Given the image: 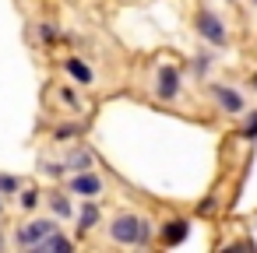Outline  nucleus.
<instances>
[{
  "instance_id": "obj_4",
  "label": "nucleus",
  "mask_w": 257,
  "mask_h": 253,
  "mask_svg": "<svg viewBox=\"0 0 257 253\" xmlns=\"http://www.w3.org/2000/svg\"><path fill=\"white\" fill-rule=\"evenodd\" d=\"M176 81H180V74H176L173 67H162V71H159V95H162V99H173V95H176Z\"/></svg>"
},
{
  "instance_id": "obj_9",
  "label": "nucleus",
  "mask_w": 257,
  "mask_h": 253,
  "mask_svg": "<svg viewBox=\"0 0 257 253\" xmlns=\"http://www.w3.org/2000/svg\"><path fill=\"white\" fill-rule=\"evenodd\" d=\"M67 71H71V74H74L81 85H88V81H92V71H88L85 64H78V60H67Z\"/></svg>"
},
{
  "instance_id": "obj_5",
  "label": "nucleus",
  "mask_w": 257,
  "mask_h": 253,
  "mask_svg": "<svg viewBox=\"0 0 257 253\" xmlns=\"http://www.w3.org/2000/svg\"><path fill=\"white\" fill-rule=\"evenodd\" d=\"M211 92H215V99H218V102H222L229 113H239V109H243V99H239L236 92H229V88H222V85H215Z\"/></svg>"
},
{
  "instance_id": "obj_15",
  "label": "nucleus",
  "mask_w": 257,
  "mask_h": 253,
  "mask_svg": "<svg viewBox=\"0 0 257 253\" xmlns=\"http://www.w3.org/2000/svg\"><path fill=\"white\" fill-rule=\"evenodd\" d=\"M253 4H257V0H253Z\"/></svg>"
},
{
  "instance_id": "obj_2",
  "label": "nucleus",
  "mask_w": 257,
  "mask_h": 253,
  "mask_svg": "<svg viewBox=\"0 0 257 253\" xmlns=\"http://www.w3.org/2000/svg\"><path fill=\"white\" fill-rule=\"evenodd\" d=\"M50 232H57L53 221H29V225L18 228V242H22V246H36V242H43Z\"/></svg>"
},
{
  "instance_id": "obj_7",
  "label": "nucleus",
  "mask_w": 257,
  "mask_h": 253,
  "mask_svg": "<svg viewBox=\"0 0 257 253\" xmlns=\"http://www.w3.org/2000/svg\"><path fill=\"white\" fill-rule=\"evenodd\" d=\"M187 239V221H169L166 228H162V242L166 246H176V242H183Z\"/></svg>"
},
{
  "instance_id": "obj_1",
  "label": "nucleus",
  "mask_w": 257,
  "mask_h": 253,
  "mask_svg": "<svg viewBox=\"0 0 257 253\" xmlns=\"http://www.w3.org/2000/svg\"><path fill=\"white\" fill-rule=\"evenodd\" d=\"M109 232H113L116 242H145L148 239V225L141 218H134V214H120Z\"/></svg>"
},
{
  "instance_id": "obj_11",
  "label": "nucleus",
  "mask_w": 257,
  "mask_h": 253,
  "mask_svg": "<svg viewBox=\"0 0 257 253\" xmlns=\"http://www.w3.org/2000/svg\"><path fill=\"white\" fill-rule=\"evenodd\" d=\"M0 190H4V193L18 190V179H15V176H0Z\"/></svg>"
},
{
  "instance_id": "obj_10",
  "label": "nucleus",
  "mask_w": 257,
  "mask_h": 253,
  "mask_svg": "<svg viewBox=\"0 0 257 253\" xmlns=\"http://www.w3.org/2000/svg\"><path fill=\"white\" fill-rule=\"evenodd\" d=\"M95 221H99V207H95V204H88V207L81 211V228H92Z\"/></svg>"
},
{
  "instance_id": "obj_13",
  "label": "nucleus",
  "mask_w": 257,
  "mask_h": 253,
  "mask_svg": "<svg viewBox=\"0 0 257 253\" xmlns=\"http://www.w3.org/2000/svg\"><path fill=\"white\" fill-rule=\"evenodd\" d=\"M36 197H39V193H25V197H22V204H25V207H36Z\"/></svg>"
},
{
  "instance_id": "obj_8",
  "label": "nucleus",
  "mask_w": 257,
  "mask_h": 253,
  "mask_svg": "<svg viewBox=\"0 0 257 253\" xmlns=\"http://www.w3.org/2000/svg\"><path fill=\"white\" fill-rule=\"evenodd\" d=\"M36 246H39V249H60V253H67V249H71V242H67L64 235H57V232H50V235H46L43 242H36Z\"/></svg>"
},
{
  "instance_id": "obj_3",
  "label": "nucleus",
  "mask_w": 257,
  "mask_h": 253,
  "mask_svg": "<svg viewBox=\"0 0 257 253\" xmlns=\"http://www.w3.org/2000/svg\"><path fill=\"white\" fill-rule=\"evenodd\" d=\"M197 29H201V36H204V39H211L215 46H222V43H225V32H222V25H218V18H215V15H201V18H197Z\"/></svg>"
},
{
  "instance_id": "obj_6",
  "label": "nucleus",
  "mask_w": 257,
  "mask_h": 253,
  "mask_svg": "<svg viewBox=\"0 0 257 253\" xmlns=\"http://www.w3.org/2000/svg\"><path fill=\"white\" fill-rule=\"evenodd\" d=\"M71 190H74V193H92V197H95V193L102 190V183H99V176H74V179H71Z\"/></svg>"
},
{
  "instance_id": "obj_14",
  "label": "nucleus",
  "mask_w": 257,
  "mask_h": 253,
  "mask_svg": "<svg viewBox=\"0 0 257 253\" xmlns=\"http://www.w3.org/2000/svg\"><path fill=\"white\" fill-rule=\"evenodd\" d=\"M253 85H257V78H253Z\"/></svg>"
},
{
  "instance_id": "obj_12",
  "label": "nucleus",
  "mask_w": 257,
  "mask_h": 253,
  "mask_svg": "<svg viewBox=\"0 0 257 253\" xmlns=\"http://www.w3.org/2000/svg\"><path fill=\"white\" fill-rule=\"evenodd\" d=\"M53 207H57L60 214H67V211H71V207H67V200H60V197H53Z\"/></svg>"
}]
</instances>
